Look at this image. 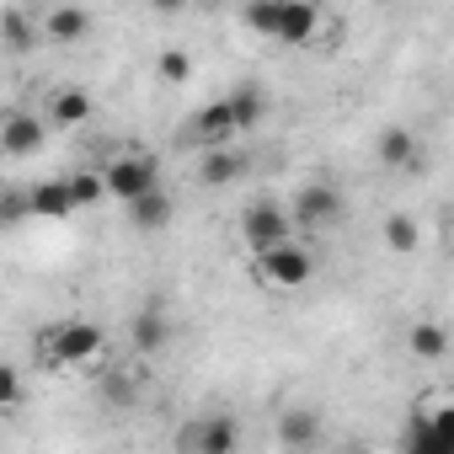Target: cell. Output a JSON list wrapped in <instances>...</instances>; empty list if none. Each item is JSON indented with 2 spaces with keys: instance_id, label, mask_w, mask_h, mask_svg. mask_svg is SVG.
<instances>
[{
  "instance_id": "obj_1",
  "label": "cell",
  "mask_w": 454,
  "mask_h": 454,
  "mask_svg": "<svg viewBox=\"0 0 454 454\" xmlns=\"http://www.w3.org/2000/svg\"><path fill=\"white\" fill-rule=\"evenodd\" d=\"M102 353V326L91 321H54L43 337H38V358L49 369H70V364H91Z\"/></svg>"
},
{
  "instance_id": "obj_2",
  "label": "cell",
  "mask_w": 454,
  "mask_h": 454,
  "mask_svg": "<svg viewBox=\"0 0 454 454\" xmlns=\"http://www.w3.org/2000/svg\"><path fill=\"white\" fill-rule=\"evenodd\" d=\"M310 273H316V257L300 241H278V247L257 252V278L268 289H300V284H310Z\"/></svg>"
},
{
  "instance_id": "obj_3",
  "label": "cell",
  "mask_w": 454,
  "mask_h": 454,
  "mask_svg": "<svg viewBox=\"0 0 454 454\" xmlns=\"http://www.w3.org/2000/svg\"><path fill=\"white\" fill-rule=\"evenodd\" d=\"M241 241H247L252 252H268V247H278V241H294V219H289V208L273 203V198H257V203L241 214Z\"/></svg>"
},
{
  "instance_id": "obj_4",
  "label": "cell",
  "mask_w": 454,
  "mask_h": 454,
  "mask_svg": "<svg viewBox=\"0 0 454 454\" xmlns=\"http://www.w3.org/2000/svg\"><path fill=\"white\" fill-rule=\"evenodd\" d=\"M155 182H160L155 155H113V166L102 171V187H107V198H118V203L139 198V192L155 187Z\"/></svg>"
},
{
  "instance_id": "obj_5",
  "label": "cell",
  "mask_w": 454,
  "mask_h": 454,
  "mask_svg": "<svg viewBox=\"0 0 454 454\" xmlns=\"http://www.w3.org/2000/svg\"><path fill=\"white\" fill-rule=\"evenodd\" d=\"M342 192L337 187H326V182H310V187H300L294 192V208H289V219L294 224H305V231H326V224H337L342 219Z\"/></svg>"
},
{
  "instance_id": "obj_6",
  "label": "cell",
  "mask_w": 454,
  "mask_h": 454,
  "mask_svg": "<svg viewBox=\"0 0 454 454\" xmlns=\"http://www.w3.org/2000/svg\"><path fill=\"white\" fill-rule=\"evenodd\" d=\"M49 139V123L38 113H6L0 118V155H12V160H27L38 155Z\"/></svg>"
},
{
  "instance_id": "obj_7",
  "label": "cell",
  "mask_w": 454,
  "mask_h": 454,
  "mask_svg": "<svg viewBox=\"0 0 454 454\" xmlns=\"http://www.w3.org/2000/svg\"><path fill=\"white\" fill-rule=\"evenodd\" d=\"M176 443H182V449H198V454H236L241 427H236L231 417H203V422H187V427L176 433Z\"/></svg>"
},
{
  "instance_id": "obj_8",
  "label": "cell",
  "mask_w": 454,
  "mask_h": 454,
  "mask_svg": "<svg viewBox=\"0 0 454 454\" xmlns=\"http://www.w3.org/2000/svg\"><path fill=\"white\" fill-rule=\"evenodd\" d=\"M252 171V160L241 155V150H231V145H208L203 155H198V182L203 187H231V182H241Z\"/></svg>"
},
{
  "instance_id": "obj_9",
  "label": "cell",
  "mask_w": 454,
  "mask_h": 454,
  "mask_svg": "<svg viewBox=\"0 0 454 454\" xmlns=\"http://www.w3.org/2000/svg\"><path fill=\"white\" fill-rule=\"evenodd\" d=\"M316 27H321V6H316V0H278V27H273V38L310 43Z\"/></svg>"
},
{
  "instance_id": "obj_10",
  "label": "cell",
  "mask_w": 454,
  "mask_h": 454,
  "mask_svg": "<svg viewBox=\"0 0 454 454\" xmlns=\"http://www.w3.org/2000/svg\"><path fill=\"white\" fill-rule=\"evenodd\" d=\"M374 155H380L385 171H417L422 166V139L411 129H385L380 145H374Z\"/></svg>"
},
{
  "instance_id": "obj_11",
  "label": "cell",
  "mask_w": 454,
  "mask_h": 454,
  "mask_svg": "<svg viewBox=\"0 0 454 454\" xmlns=\"http://www.w3.org/2000/svg\"><path fill=\"white\" fill-rule=\"evenodd\" d=\"M171 214H176V203H171V192H166L160 182H155V187H145L139 198H129V219H134V231H166Z\"/></svg>"
},
{
  "instance_id": "obj_12",
  "label": "cell",
  "mask_w": 454,
  "mask_h": 454,
  "mask_svg": "<svg viewBox=\"0 0 454 454\" xmlns=\"http://www.w3.org/2000/svg\"><path fill=\"white\" fill-rule=\"evenodd\" d=\"M129 342H134L139 358H155V353H166V342H171V321H166L155 305H145V310L129 321Z\"/></svg>"
},
{
  "instance_id": "obj_13",
  "label": "cell",
  "mask_w": 454,
  "mask_h": 454,
  "mask_svg": "<svg viewBox=\"0 0 454 454\" xmlns=\"http://www.w3.org/2000/svg\"><path fill=\"white\" fill-rule=\"evenodd\" d=\"M38 33H43L49 43H86V38H91V12H86V6H54Z\"/></svg>"
},
{
  "instance_id": "obj_14",
  "label": "cell",
  "mask_w": 454,
  "mask_h": 454,
  "mask_svg": "<svg viewBox=\"0 0 454 454\" xmlns=\"http://www.w3.org/2000/svg\"><path fill=\"white\" fill-rule=\"evenodd\" d=\"M187 139H198V150H208V145H231V139H236V123H231V113H224V102L198 107V118H192Z\"/></svg>"
},
{
  "instance_id": "obj_15",
  "label": "cell",
  "mask_w": 454,
  "mask_h": 454,
  "mask_svg": "<svg viewBox=\"0 0 454 454\" xmlns=\"http://www.w3.org/2000/svg\"><path fill=\"white\" fill-rule=\"evenodd\" d=\"M91 113H97V107H91V97H86L81 86H65V91H54V102H49V123H54V129H81Z\"/></svg>"
},
{
  "instance_id": "obj_16",
  "label": "cell",
  "mask_w": 454,
  "mask_h": 454,
  "mask_svg": "<svg viewBox=\"0 0 454 454\" xmlns=\"http://www.w3.org/2000/svg\"><path fill=\"white\" fill-rule=\"evenodd\" d=\"M278 443L284 449H310V443H321V417L316 411H278Z\"/></svg>"
},
{
  "instance_id": "obj_17",
  "label": "cell",
  "mask_w": 454,
  "mask_h": 454,
  "mask_svg": "<svg viewBox=\"0 0 454 454\" xmlns=\"http://www.w3.org/2000/svg\"><path fill=\"white\" fill-rule=\"evenodd\" d=\"M224 113H231L236 134H247V129H257V123H262V113H268V97H262L257 86H236L231 97H224Z\"/></svg>"
},
{
  "instance_id": "obj_18",
  "label": "cell",
  "mask_w": 454,
  "mask_h": 454,
  "mask_svg": "<svg viewBox=\"0 0 454 454\" xmlns=\"http://www.w3.org/2000/svg\"><path fill=\"white\" fill-rule=\"evenodd\" d=\"M38 38H43V33H38V22H33L27 12H17V6H12V12H0V43H6V49L27 54Z\"/></svg>"
},
{
  "instance_id": "obj_19",
  "label": "cell",
  "mask_w": 454,
  "mask_h": 454,
  "mask_svg": "<svg viewBox=\"0 0 454 454\" xmlns=\"http://www.w3.org/2000/svg\"><path fill=\"white\" fill-rule=\"evenodd\" d=\"M27 203H33V214H43V219H65V214H75L65 182H38V187H27Z\"/></svg>"
},
{
  "instance_id": "obj_20",
  "label": "cell",
  "mask_w": 454,
  "mask_h": 454,
  "mask_svg": "<svg viewBox=\"0 0 454 454\" xmlns=\"http://www.w3.org/2000/svg\"><path fill=\"white\" fill-rule=\"evenodd\" d=\"M385 247H390L395 257H411V252L422 247V224H417L411 214H390V219H385Z\"/></svg>"
},
{
  "instance_id": "obj_21",
  "label": "cell",
  "mask_w": 454,
  "mask_h": 454,
  "mask_svg": "<svg viewBox=\"0 0 454 454\" xmlns=\"http://www.w3.org/2000/svg\"><path fill=\"white\" fill-rule=\"evenodd\" d=\"M443 353H449V332H443L438 321H417V326H411V358L438 364Z\"/></svg>"
},
{
  "instance_id": "obj_22",
  "label": "cell",
  "mask_w": 454,
  "mask_h": 454,
  "mask_svg": "<svg viewBox=\"0 0 454 454\" xmlns=\"http://www.w3.org/2000/svg\"><path fill=\"white\" fill-rule=\"evenodd\" d=\"M438 411H427V406H417L411 417H406V427H401V449H427V443H438Z\"/></svg>"
},
{
  "instance_id": "obj_23",
  "label": "cell",
  "mask_w": 454,
  "mask_h": 454,
  "mask_svg": "<svg viewBox=\"0 0 454 454\" xmlns=\"http://www.w3.org/2000/svg\"><path fill=\"white\" fill-rule=\"evenodd\" d=\"M65 187H70V203H75V208H97V203L107 198L102 171H75V176H65Z\"/></svg>"
},
{
  "instance_id": "obj_24",
  "label": "cell",
  "mask_w": 454,
  "mask_h": 454,
  "mask_svg": "<svg viewBox=\"0 0 454 454\" xmlns=\"http://www.w3.org/2000/svg\"><path fill=\"white\" fill-rule=\"evenodd\" d=\"M155 75H160L166 86H182V81L192 75V59H187V49H160V54H155Z\"/></svg>"
},
{
  "instance_id": "obj_25",
  "label": "cell",
  "mask_w": 454,
  "mask_h": 454,
  "mask_svg": "<svg viewBox=\"0 0 454 454\" xmlns=\"http://www.w3.org/2000/svg\"><path fill=\"white\" fill-rule=\"evenodd\" d=\"M257 38H273V27H278V0H247V17H241Z\"/></svg>"
},
{
  "instance_id": "obj_26",
  "label": "cell",
  "mask_w": 454,
  "mask_h": 454,
  "mask_svg": "<svg viewBox=\"0 0 454 454\" xmlns=\"http://www.w3.org/2000/svg\"><path fill=\"white\" fill-rule=\"evenodd\" d=\"M22 395H27V385H22V369H17L12 358H0V411L22 406Z\"/></svg>"
},
{
  "instance_id": "obj_27",
  "label": "cell",
  "mask_w": 454,
  "mask_h": 454,
  "mask_svg": "<svg viewBox=\"0 0 454 454\" xmlns=\"http://www.w3.org/2000/svg\"><path fill=\"white\" fill-rule=\"evenodd\" d=\"M27 214H33L27 187H6V192H0V224H6V231H12V224H22Z\"/></svg>"
},
{
  "instance_id": "obj_28",
  "label": "cell",
  "mask_w": 454,
  "mask_h": 454,
  "mask_svg": "<svg viewBox=\"0 0 454 454\" xmlns=\"http://www.w3.org/2000/svg\"><path fill=\"white\" fill-rule=\"evenodd\" d=\"M102 395H107L113 406H134V395H139V390H134V380H129V374H107V380H102Z\"/></svg>"
},
{
  "instance_id": "obj_29",
  "label": "cell",
  "mask_w": 454,
  "mask_h": 454,
  "mask_svg": "<svg viewBox=\"0 0 454 454\" xmlns=\"http://www.w3.org/2000/svg\"><path fill=\"white\" fill-rule=\"evenodd\" d=\"M187 0H150V12H160V17H171V12H182Z\"/></svg>"
}]
</instances>
